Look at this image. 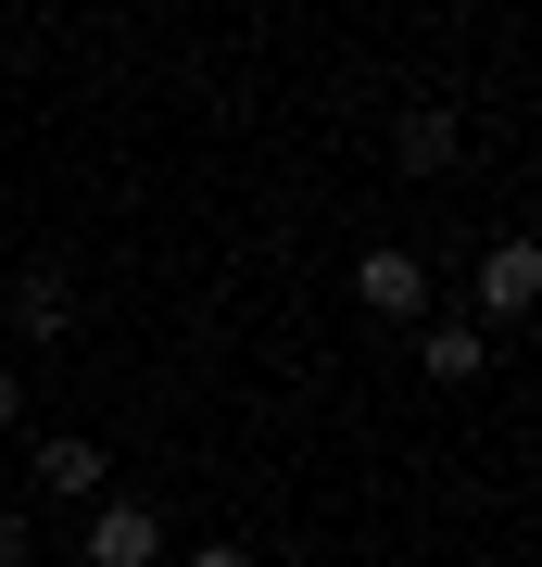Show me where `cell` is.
I'll return each instance as SVG.
<instances>
[{
  "instance_id": "cell-1",
  "label": "cell",
  "mask_w": 542,
  "mask_h": 567,
  "mask_svg": "<svg viewBox=\"0 0 542 567\" xmlns=\"http://www.w3.org/2000/svg\"><path fill=\"white\" fill-rule=\"evenodd\" d=\"M467 303H480V316H492V328H518V316H530V303H542V252H530V240H518V227H504V240H492V252H480V290H467Z\"/></svg>"
},
{
  "instance_id": "cell-2",
  "label": "cell",
  "mask_w": 542,
  "mask_h": 567,
  "mask_svg": "<svg viewBox=\"0 0 542 567\" xmlns=\"http://www.w3.org/2000/svg\"><path fill=\"white\" fill-rule=\"evenodd\" d=\"M354 290H366V316H429V265H417V252H391V240L354 265Z\"/></svg>"
},
{
  "instance_id": "cell-3",
  "label": "cell",
  "mask_w": 542,
  "mask_h": 567,
  "mask_svg": "<svg viewBox=\"0 0 542 567\" xmlns=\"http://www.w3.org/2000/svg\"><path fill=\"white\" fill-rule=\"evenodd\" d=\"M164 555V517L152 505H101L89 517V567H152Z\"/></svg>"
},
{
  "instance_id": "cell-4",
  "label": "cell",
  "mask_w": 542,
  "mask_h": 567,
  "mask_svg": "<svg viewBox=\"0 0 542 567\" xmlns=\"http://www.w3.org/2000/svg\"><path fill=\"white\" fill-rule=\"evenodd\" d=\"M417 365H429V379H442V391H480V365H492V341H480V328H467V316H429V341H417Z\"/></svg>"
},
{
  "instance_id": "cell-5",
  "label": "cell",
  "mask_w": 542,
  "mask_h": 567,
  "mask_svg": "<svg viewBox=\"0 0 542 567\" xmlns=\"http://www.w3.org/2000/svg\"><path fill=\"white\" fill-rule=\"evenodd\" d=\"M63 328H76V290H63V265L13 278V341H63Z\"/></svg>"
},
{
  "instance_id": "cell-6",
  "label": "cell",
  "mask_w": 542,
  "mask_h": 567,
  "mask_svg": "<svg viewBox=\"0 0 542 567\" xmlns=\"http://www.w3.org/2000/svg\"><path fill=\"white\" fill-rule=\"evenodd\" d=\"M391 164H403V177H442V164H454V114H442V102H417V114L391 126Z\"/></svg>"
},
{
  "instance_id": "cell-7",
  "label": "cell",
  "mask_w": 542,
  "mask_h": 567,
  "mask_svg": "<svg viewBox=\"0 0 542 567\" xmlns=\"http://www.w3.org/2000/svg\"><path fill=\"white\" fill-rule=\"evenodd\" d=\"M39 492H63V505L101 492V442H39Z\"/></svg>"
},
{
  "instance_id": "cell-8",
  "label": "cell",
  "mask_w": 542,
  "mask_h": 567,
  "mask_svg": "<svg viewBox=\"0 0 542 567\" xmlns=\"http://www.w3.org/2000/svg\"><path fill=\"white\" fill-rule=\"evenodd\" d=\"M0 567H39V517H0Z\"/></svg>"
},
{
  "instance_id": "cell-9",
  "label": "cell",
  "mask_w": 542,
  "mask_h": 567,
  "mask_svg": "<svg viewBox=\"0 0 542 567\" xmlns=\"http://www.w3.org/2000/svg\"><path fill=\"white\" fill-rule=\"evenodd\" d=\"M25 416V379H13V365H0V429H13Z\"/></svg>"
},
{
  "instance_id": "cell-10",
  "label": "cell",
  "mask_w": 542,
  "mask_h": 567,
  "mask_svg": "<svg viewBox=\"0 0 542 567\" xmlns=\"http://www.w3.org/2000/svg\"><path fill=\"white\" fill-rule=\"evenodd\" d=\"M190 567H253V555H241V543H202V555H190Z\"/></svg>"
}]
</instances>
